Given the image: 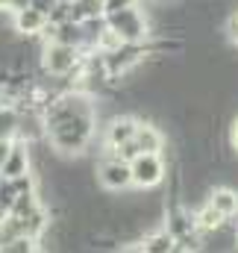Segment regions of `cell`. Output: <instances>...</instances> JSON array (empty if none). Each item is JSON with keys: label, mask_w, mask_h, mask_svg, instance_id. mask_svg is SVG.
I'll list each match as a JSON object with an SVG mask.
<instances>
[{"label": "cell", "mask_w": 238, "mask_h": 253, "mask_svg": "<svg viewBox=\"0 0 238 253\" xmlns=\"http://www.w3.org/2000/svg\"><path fill=\"white\" fill-rule=\"evenodd\" d=\"M33 0H9V12H21V9H30Z\"/></svg>", "instance_id": "cell-22"}, {"label": "cell", "mask_w": 238, "mask_h": 253, "mask_svg": "<svg viewBox=\"0 0 238 253\" xmlns=\"http://www.w3.org/2000/svg\"><path fill=\"white\" fill-rule=\"evenodd\" d=\"M227 30H230V39L238 44V15H233V18L227 21Z\"/></svg>", "instance_id": "cell-20"}, {"label": "cell", "mask_w": 238, "mask_h": 253, "mask_svg": "<svg viewBox=\"0 0 238 253\" xmlns=\"http://www.w3.org/2000/svg\"><path fill=\"white\" fill-rule=\"evenodd\" d=\"M82 50L59 44V42H41V71L50 77H79L82 71Z\"/></svg>", "instance_id": "cell-2"}, {"label": "cell", "mask_w": 238, "mask_h": 253, "mask_svg": "<svg viewBox=\"0 0 238 253\" xmlns=\"http://www.w3.org/2000/svg\"><path fill=\"white\" fill-rule=\"evenodd\" d=\"M206 200H209L227 221L238 218V189H233V186H212L209 194H206Z\"/></svg>", "instance_id": "cell-10"}, {"label": "cell", "mask_w": 238, "mask_h": 253, "mask_svg": "<svg viewBox=\"0 0 238 253\" xmlns=\"http://www.w3.org/2000/svg\"><path fill=\"white\" fill-rule=\"evenodd\" d=\"M100 3H106V0H100Z\"/></svg>", "instance_id": "cell-28"}, {"label": "cell", "mask_w": 238, "mask_h": 253, "mask_svg": "<svg viewBox=\"0 0 238 253\" xmlns=\"http://www.w3.org/2000/svg\"><path fill=\"white\" fill-rule=\"evenodd\" d=\"M94 180L103 191L120 194V191L132 189V168L126 159H120L115 153H103L94 165Z\"/></svg>", "instance_id": "cell-4"}, {"label": "cell", "mask_w": 238, "mask_h": 253, "mask_svg": "<svg viewBox=\"0 0 238 253\" xmlns=\"http://www.w3.org/2000/svg\"><path fill=\"white\" fill-rule=\"evenodd\" d=\"M74 3V21H91V18H100L106 15L103 12V3L100 0H71Z\"/></svg>", "instance_id": "cell-14"}, {"label": "cell", "mask_w": 238, "mask_h": 253, "mask_svg": "<svg viewBox=\"0 0 238 253\" xmlns=\"http://www.w3.org/2000/svg\"><path fill=\"white\" fill-rule=\"evenodd\" d=\"M194 212V224H197V230H200V236H206V233H215L218 227H224L227 224V218L209 203V200H203L200 206H194L191 209Z\"/></svg>", "instance_id": "cell-11"}, {"label": "cell", "mask_w": 238, "mask_h": 253, "mask_svg": "<svg viewBox=\"0 0 238 253\" xmlns=\"http://www.w3.org/2000/svg\"><path fill=\"white\" fill-rule=\"evenodd\" d=\"M132 168V189H162L168 180V159L162 153H141L129 162Z\"/></svg>", "instance_id": "cell-5"}, {"label": "cell", "mask_w": 238, "mask_h": 253, "mask_svg": "<svg viewBox=\"0 0 238 253\" xmlns=\"http://www.w3.org/2000/svg\"><path fill=\"white\" fill-rule=\"evenodd\" d=\"M165 141H168V135L153 124V121H138L135 144H138L141 153H165Z\"/></svg>", "instance_id": "cell-9"}, {"label": "cell", "mask_w": 238, "mask_h": 253, "mask_svg": "<svg viewBox=\"0 0 238 253\" xmlns=\"http://www.w3.org/2000/svg\"><path fill=\"white\" fill-rule=\"evenodd\" d=\"M6 218H9V212H6V209L0 206V227H3V221H6Z\"/></svg>", "instance_id": "cell-25"}, {"label": "cell", "mask_w": 238, "mask_h": 253, "mask_svg": "<svg viewBox=\"0 0 238 253\" xmlns=\"http://www.w3.org/2000/svg\"><path fill=\"white\" fill-rule=\"evenodd\" d=\"M12 144H15V141L0 138V168H3V162H6V156H9V150H12Z\"/></svg>", "instance_id": "cell-23"}, {"label": "cell", "mask_w": 238, "mask_h": 253, "mask_svg": "<svg viewBox=\"0 0 238 253\" xmlns=\"http://www.w3.org/2000/svg\"><path fill=\"white\" fill-rule=\"evenodd\" d=\"M174 245H177V242H174V236H171L165 227H156V230H150V233L141 239L144 253H168Z\"/></svg>", "instance_id": "cell-12"}, {"label": "cell", "mask_w": 238, "mask_h": 253, "mask_svg": "<svg viewBox=\"0 0 238 253\" xmlns=\"http://www.w3.org/2000/svg\"><path fill=\"white\" fill-rule=\"evenodd\" d=\"M18 126H21V112L15 106H3L0 109V138L15 141L18 138Z\"/></svg>", "instance_id": "cell-13"}, {"label": "cell", "mask_w": 238, "mask_h": 253, "mask_svg": "<svg viewBox=\"0 0 238 253\" xmlns=\"http://www.w3.org/2000/svg\"><path fill=\"white\" fill-rule=\"evenodd\" d=\"M21 194L15 191L12 186V180H6V177H0V206L6 209V212H12V206H15V200H18Z\"/></svg>", "instance_id": "cell-16"}, {"label": "cell", "mask_w": 238, "mask_h": 253, "mask_svg": "<svg viewBox=\"0 0 238 253\" xmlns=\"http://www.w3.org/2000/svg\"><path fill=\"white\" fill-rule=\"evenodd\" d=\"M135 129H138V118L135 115H115V118H109L106 126H103L106 150H118L123 144H129L135 138Z\"/></svg>", "instance_id": "cell-6"}, {"label": "cell", "mask_w": 238, "mask_h": 253, "mask_svg": "<svg viewBox=\"0 0 238 253\" xmlns=\"http://www.w3.org/2000/svg\"><path fill=\"white\" fill-rule=\"evenodd\" d=\"M168 253H188V251H185V248H182V245H179V242H177V245H174V248H171V251H168Z\"/></svg>", "instance_id": "cell-24"}, {"label": "cell", "mask_w": 238, "mask_h": 253, "mask_svg": "<svg viewBox=\"0 0 238 253\" xmlns=\"http://www.w3.org/2000/svg\"><path fill=\"white\" fill-rule=\"evenodd\" d=\"M56 3H59V0H33V6H36L39 12H44V15H50V12L56 9Z\"/></svg>", "instance_id": "cell-18"}, {"label": "cell", "mask_w": 238, "mask_h": 253, "mask_svg": "<svg viewBox=\"0 0 238 253\" xmlns=\"http://www.w3.org/2000/svg\"><path fill=\"white\" fill-rule=\"evenodd\" d=\"M97 132V118H74L47 129V144L62 156H82Z\"/></svg>", "instance_id": "cell-1"}, {"label": "cell", "mask_w": 238, "mask_h": 253, "mask_svg": "<svg viewBox=\"0 0 238 253\" xmlns=\"http://www.w3.org/2000/svg\"><path fill=\"white\" fill-rule=\"evenodd\" d=\"M0 9H9V0H0Z\"/></svg>", "instance_id": "cell-26"}, {"label": "cell", "mask_w": 238, "mask_h": 253, "mask_svg": "<svg viewBox=\"0 0 238 253\" xmlns=\"http://www.w3.org/2000/svg\"><path fill=\"white\" fill-rule=\"evenodd\" d=\"M129 6H138V0H106V3H103V12H106V15H112V12L129 9Z\"/></svg>", "instance_id": "cell-17"}, {"label": "cell", "mask_w": 238, "mask_h": 253, "mask_svg": "<svg viewBox=\"0 0 238 253\" xmlns=\"http://www.w3.org/2000/svg\"><path fill=\"white\" fill-rule=\"evenodd\" d=\"M3 106H6V100H3V94H0V109H3Z\"/></svg>", "instance_id": "cell-27"}, {"label": "cell", "mask_w": 238, "mask_h": 253, "mask_svg": "<svg viewBox=\"0 0 238 253\" xmlns=\"http://www.w3.org/2000/svg\"><path fill=\"white\" fill-rule=\"evenodd\" d=\"M0 253H41L39 248V242L36 239H12V242H6V245H0Z\"/></svg>", "instance_id": "cell-15"}, {"label": "cell", "mask_w": 238, "mask_h": 253, "mask_svg": "<svg viewBox=\"0 0 238 253\" xmlns=\"http://www.w3.org/2000/svg\"><path fill=\"white\" fill-rule=\"evenodd\" d=\"M106 27L118 36L120 42H126V44H141V42L153 39L150 21H147V15L138 6H129V9H120V12L106 15Z\"/></svg>", "instance_id": "cell-3"}, {"label": "cell", "mask_w": 238, "mask_h": 253, "mask_svg": "<svg viewBox=\"0 0 238 253\" xmlns=\"http://www.w3.org/2000/svg\"><path fill=\"white\" fill-rule=\"evenodd\" d=\"M115 253H144V248H141V242H129V245L118 248Z\"/></svg>", "instance_id": "cell-21"}, {"label": "cell", "mask_w": 238, "mask_h": 253, "mask_svg": "<svg viewBox=\"0 0 238 253\" xmlns=\"http://www.w3.org/2000/svg\"><path fill=\"white\" fill-rule=\"evenodd\" d=\"M30 171H33V147L24 144V141H15L9 156H6V162H3V168H0V177L15 180V177L30 174Z\"/></svg>", "instance_id": "cell-8"}, {"label": "cell", "mask_w": 238, "mask_h": 253, "mask_svg": "<svg viewBox=\"0 0 238 253\" xmlns=\"http://www.w3.org/2000/svg\"><path fill=\"white\" fill-rule=\"evenodd\" d=\"M230 144H233V150L238 153V115L233 118V124H230Z\"/></svg>", "instance_id": "cell-19"}, {"label": "cell", "mask_w": 238, "mask_h": 253, "mask_svg": "<svg viewBox=\"0 0 238 253\" xmlns=\"http://www.w3.org/2000/svg\"><path fill=\"white\" fill-rule=\"evenodd\" d=\"M47 24H50V18L44 12H39L36 6L21 9V12H12V30L18 36H24V39H41L44 30H47Z\"/></svg>", "instance_id": "cell-7"}]
</instances>
